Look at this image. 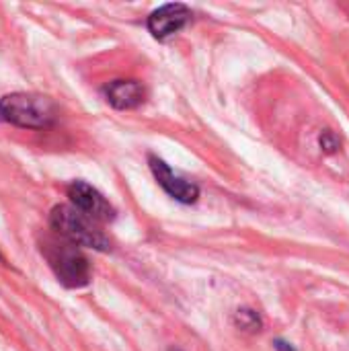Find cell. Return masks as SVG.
<instances>
[{
	"label": "cell",
	"instance_id": "1",
	"mask_svg": "<svg viewBox=\"0 0 349 351\" xmlns=\"http://www.w3.org/2000/svg\"><path fill=\"white\" fill-rule=\"evenodd\" d=\"M41 255L58 282L66 288H84L91 282V265L80 247L64 239H43Z\"/></svg>",
	"mask_w": 349,
	"mask_h": 351
},
{
	"label": "cell",
	"instance_id": "2",
	"mask_svg": "<svg viewBox=\"0 0 349 351\" xmlns=\"http://www.w3.org/2000/svg\"><path fill=\"white\" fill-rule=\"evenodd\" d=\"M49 224L60 239L76 247H86L93 251H109L111 247L109 239L99 228V224L82 212H78L74 206H56L49 214Z\"/></svg>",
	"mask_w": 349,
	"mask_h": 351
},
{
	"label": "cell",
	"instance_id": "3",
	"mask_svg": "<svg viewBox=\"0 0 349 351\" xmlns=\"http://www.w3.org/2000/svg\"><path fill=\"white\" fill-rule=\"evenodd\" d=\"M58 117V107L49 97L33 93H12L0 99V119L31 130L49 128Z\"/></svg>",
	"mask_w": 349,
	"mask_h": 351
},
{
	"label": "cell",
	"instance_id": "4",
	"mask_svg": "<svg viewBox=\"0 0 349 351\" xmlns=\"http://www.w3.org/2000/svg\"><path fill=\"white\" fill-rule=\"evenodd\" d=\"M68 197L70 206H74L78 212H82L97 224H105L115 218V208L107 202V197L84 181H74L68 187Z\"/></svg>",
	"mask_w": 349,
	"mask_h": 351
},
{
	"label": "cell",
	"instance_id": "5",
	"mask_svg": "<svg viewBox=\"0 0 349 351\" xmlns=\"http://www.w3.org/2000/svg\"><path fill=\"white\" fill-rule=\"evenodd\" d=\"M148 165H150V171L154 175V179L158 181V185L177 202L181 204H193L197 202L200 197V187L183 177H179L177 173H173V169L160 160L158 156H150L148 158Z\"/></svg>",
	"mask_w": 349,
	"mask_h": 351
},
{
	"label": "cell",
	"instance_id": "6",
	"mask_svg": "<svg viewBox=\"0 0 349 351\" xmlns=\"http://www.w3.org/2000/svg\"><path fill=\"white\" fill-rule=\"evenodd\" d=\"M189 19H191V10L185 4L181 2L163 4L148 16V31L152 33V37L165 41L175 33H179L189 23Z\"/></svg>",
	"mask_w": 349,
	"mask_h": 351
},
{
	"label": "cell",
	"instance_id": "7",
	"mask_svg": "<svg viewBox=\"0 0 349 351\" xmlns=\"http://www.w3.org/2000/svg\"><path fill=\"white\" fill-rule=\"evenodd\" d=\"M103 95L115 109H136L146 101V88L138 80H113L105 84Z\"/></svg>",
	"mask_w": 349,
	"mask_h": 351
},
{
	"label": "cell",
	"instance_id": "8",
	"mask_svg": "<svg viewBox=\"0 0 349 351\" xmlns=\"http://www.w3.org/2000/svg\"><path fill=\"white\" fill-rule=\"evenodd\" d=\"M234 325H237L239 329L247 331V333H255V331H261L263 321H261V317H259L255 311H251V308H241V311H237V315H234Z\"/></svg>",
	"mask_w": 349,
	"mask_h": 351
},
{
	"label": "cell",
	"instance_id": "9",
	"mask_svg": "<svg viewBox=\"0 0 349 351\" xmlns=\"http://www.w3.org/2000/svg\"><path fill=\"white\" fill-rule=\"evenodd\" d=\"M321 146H323L325 152L333 154V152H337V148H339V138H337L333 132H325V134L321 136Z\"/></svg>",
	"mask_w": 349,
	"mask_h": 351
},
{
	"label": "cell",
	"instance_id": "10",
	"mask_svg": "<svg viewBox=\"0 0 349 351\" xmlns=\"http://www.w3.org/2000/svg\"><path fill=\"white\" fill-rule=\"evenodd\" d=\"M276 350L278 351H296L290 343H286V341H282V339H278L276 341Z\"/></svg>",
	"mask_w": 349,
	"mask_h": 351
},
{
	"label": "cell",
	"instance_id": "11",
	"mask_svg": "<svg viewBox=\"0 0 349 351\" xmlns=\"http://www.w3.org/2000/svg\"><path fill=\"white\" fill-rule=\"evenodd\" d=\"M169 351H181V350H169Z\"/></svg>",
	"mask_w": 349,
	"mask_h": 351
}]
</instances>
